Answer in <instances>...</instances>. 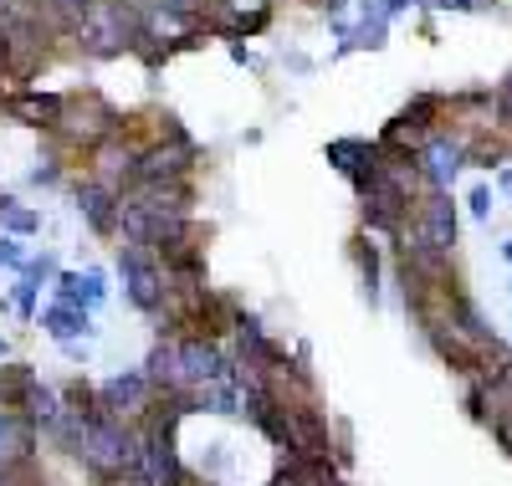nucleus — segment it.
I'll return each mask as SVG.
<instances>
[{"label":"nucleus","instance_id":"obj_4","mask_svg":"<svg viewBox=\"0 0 512 486\" xmlns=\"http://www.w3.org/2000/svg\"><path fill=\"white\" fill-rule=\"evenodd\" d=\"M195 139L180 128V118H164V134L154 144H139V185H175L195 174Z\"/></svg>","mask_w":512,"mask_h":486},{"label":"nucleus","instance_id":"obj_20","mask_svg":"<svg viewBox=\"0 0 512 486\" xmlns=\"http://www.w3.org/2000/svg\"><path fill=\"white\" fill-rule=\"evenodd\" d=\"M0 231L6 236H36L41 231V210H31V205H21L11 190H0Z\"/></svg>","mask_w":512,"mask_h":486},{"label":"nucleus","instance_id":"obj_27","mask_svg":"<svg viewBox=\"0 0 512 486\" xmlns=\"http://www.w3.org/2000/svg\"><path fill=\"white\" fill-rule=\"evenodd\" d=\"M93 6H98V0H47V11L57 16V26H62V31H72V21H82Z\"/></svg>","mask_w":512,"mask_h":486},{"label":"nucleus","instance_id":"obj_35","mask_svg":"<svg viewBox=\"0 0 512 486\" xmlns=\"http://www.w3.org/2000/svg\"><path fill=\"white\" fill-rule=\"evenodd\" d=\"M502 261H507V267H512V241H502Z\"/></svg>","mask_w":512,"mask_h":486},{"label":"nucleus","instance_id":"obj_13","mask_svg":"<svg viewBox=\"0 0 512 486\" xmlns=\"http://www.w3.org/2000/svg\"><path fill=\"white\" fill-rule=\"evenodd\" d=\"M52 287H57V302H72V307H82V313H98V307L108 302V277L98 267H88V272L62 267Z\"/></svg>","mask_w":512,"mask_h":486},{"label":"nucleus","instance_id":"obj_9","mask_svg":"<svg viewBox=\"0 0 512 486\" xmlns=\"http://www.w3.org/2000/svg\"><path fill=\"white\" fill-rule=\"evenodd\" d=\"M93 180L98 185H108L113 195H128V190H134L139 185V144H128L123 134L118 139H108V144H98L93 149Z\"/></svg>","mask_w":512,"mask_h":486},{"label":"nucleus","instance_id":"obj_25","mask_svg":"<svg viewBox=\"0 0 512 486\" xmlns=\"http://www.w3.org/2000/svg\"><path fill=\"white\" fill-rule=\"evenodd\" d=\"M26 261H31V246L21 236H0V272H26Z\"/></svg>","mask_w":512,"mask_h":486},{"label":"nucleus","instance_id":"obj_16","mask_svg":"<svg viewBox=\"0 0 512 486\" xmlns=\"http://www.w3.org/2000/svg\"><path fill=\"white\" fill-rule=\"evenodd\" d=\"M36 323H41V333H47L57 348H62V343H82V338L93 333V313H82V307H72V302H52V307H41Z\"/></svg>","mask_w":512,"mask_h":486},{"label":"nucleus","instance_id":"obj_8","mask_svg":"<svg viewBox=\"0 0 512 486\" xmlns=\"http://www.w3.org/2000/svg\"><path fill=\"white\" fill-rule=\"evenodd\" d=\"M466 154H472V144L456 139V134H431L420 149H415V169L420 180L431 190H451V180L466 169Z\"/></svg>","mask_w":512,"mask_h":486},{"label":"nucleus","instance_id":"obj_11","mask_svg":"<svg viewBox=\"0 0 512 486\" xmlns=\"http://www.w3.org/2000/svg\"><path fill=\"white\" fill-rule=\"evenodd\" d=\"M415 226H420V236L431 241L436 251H456V205H451V195L446 190H431L425 200H415Z\"/></svg>","mask_w":512,"mask_h":486},{"label":"nucleus","instance_id":"obj_24","mask_svg":"<svg viewBox=\"0 0 512 486\" xmlns=\"http://www.w3.org/2000/svg\"><path fill=\"white\" fill-rule=\"evenodd\" d=\"M57 272H62V267H57V256H52V251H31V261H26V272H21V277L36 282V287H52Z\"/></svg>","mask_w":512,"mask_h":486},{"label":"nucleus","instance_id":"obj_29","mask_svg":"<svg viewBox=\"0 0 512 486\" xmlns=\"http://www.w3.org/2000/svg\"><path fill=\"white\" fill-rule=\"evenodd\" d=\"M466 415H472L477 425H487V384L482 379L466 384Z\"/></svg>","mask_w":512,"mask_h":486},{"label":"nucleus","instance_id":"obj_31","mask_svg":"<svg viewBox=\"0 0 512 486\" xmlns=\"http://www.w3.org/2000/svg\"><path fill=\"white\" fill-rule=\"evenodd\" d=\"M497 118L512 128V72L502 77V87H497Z\"/></svg>","mask_w":512,"mask_h":486},{"label":"nucleus","instance_id":"obj_21","mask_svg":"<svg viewBox=\"0 0 512 486\" xmlns=\"http://www.w3.org/2000/svg\"><path fill=\"white\" fill-rule=\"evenodd\" d=\"M354 261H359V282H364V302L379 307V282H384V267H379V246L369 236L354 241Z\"/></svg>","mask_w":512,"mask_h":486},{"label":"nucleus","instance_id":"obj_26","mask_svg":"<svg viewBox=\"0 0 512 486\" xmlns=\"http://www.w3.org/2000/svg\"><path fill=\"white\" fill-rule=\"evenodd\" d=\"M0 486H41L36 461H0Z\"/></svg>","mask_w":512,"mask_h":486},{"label":"nucleus","instance_id":"obj_12","mask_svg":"<svg viewBox=\"0 0 512 486\" xmlns=\"http://www.w3.org/2000/svg\"><path fill=\"white\" fill-rule=\"evenodd\" d=\"M0 108H6V118H16V123H26V128H41V134H57L62 108H67V93H36V87H26V93L6 98Z\"/></svg>","mask_w":512,"mask_h":486},{"label":"nucleus","instance_id":"obj_17","mask_svg":"<svg viewBox=\"0 0 512 486\" xmlns=\"http://www.w3.org/2000/svg\"><path fill=\"white\" fill-rule=\"evenodd\" d=\"M323 159L344 174V180L359 185L364 174H374V164H379V144H369V139H328Z\"/></svg>","mask_w":512,"mask_h":486},{"label":"nucleus","instance_id":"obj_23","mask_svg":"<svg viewBox=\"0 0 512 486\" xmlns=\"http://www.w3.org/2000/svg\"><path fill=\"white\" fill-rule=\"evenodd\" d=\"M36 297H41V287H36V282H26V277H16V282H11V292H6L11 313H16V318H26V323L36 318Z\"/></svg>","mask_w":512,"mask_h":486},{"label":"nucleus","instance_id":"obj_18","mask_svg":"<svg viewBox=\"0 0 512 486\" xmlns=\"http://www.w3.org/2000/svg\"><path fill=\"white\" fill-rule=\"evenodd\" d=\"M216 6V26L231 36H251L272 21V0H210Z\"/></svg>","mask_w":512,"mask_h":486},{"label":"nucleus","instance_id":"obj_28","mask_svg":"<svg viewBox=\"0 0 512 486\" xmlns=\"http://www.w3.org/2000/svg\"><path fill=\"white\" fill-rule=\"evenodd\" d=\"M26 180L41 185V190H57V185H62V164H57V159H36V169L26 174Z\"/></svg>","mask_w":512,"mask_h":486},{"label":"nucleus","instance_id":"obj_2","mask_svg":"<svg viewBox=\"0 0 512 486\" xmlns=\"http://www.w3.org/2000/svg\"><path fill=\"white\" fill-rule=\"evenodd\" d=\"M72 41L98 62L123 57L144 41V11L134 6V0H98L82 21H72Z\"/></svg>","mask_w":512,"mask_h":486},{"label":"nucleus","instance_id":"obj_7","mask_svg":"<svg viewBox=\"0 0 512 486\" xmlns=\"http://www.w3.org/2000/svg\"><path fill=\"white\" fill-rule=\"evenodd\" d=\"M154 400H159V394H154L144 369H123V374H108L98 384V410L113 415V420H128V425H139Z\"/></svg>","mask_w":512,"mask_h":486},{"label":"nucleus","instance_id":"obj_5","mask_svg":"<svg viewBox=\"0 0 512 486\" xmlns=\"http://www.w3.org/2000/svg\"><path fill=\"white\" fill-rule=\"evenodd\" d=\"M118 282H123V297L134 302L144 318H159L164 307H169L164 261L149 246H118Z\"/></svg>","mask_w":512,"mask_h":486},{"label":"nucleus","instance_id":"obj_30","mask_svg":"<svg viewBox=\"0 0 512 486\" xmlns=\"http://www.w3.org/2000/svg\"><path fill=\"white\" fill-rule=\"evenodd\" d=\"M149 6H154V11H169V16H190V21H195V16L205 11V0H149Z\"/></svg>","mask_w":512,"mask_h":486},{"label":"nucleus","instance_id":"obj_3","mask_svg":"<svg viewBox=\"0 0 512 486\" xmlns=\"http://www.w3.org/2000/svg\"><path fill=\"white\" fill-rule=\"evenodd\" d=\"M123 134V113L108 103V98H98V93H67V108H62V123H57V144H67V149H98V144H108V139H118Z\"/></svg>","mask_w":512,"mask_h":486},{"label":"nucleus","instance_id":"obj_33","mask_svg":"<svg viewBox=\"0 0 512 486\" xmlns=\"http://www.w3.org/2000/svg\"><path fill=\"white\" fill-rule=\"evenodd\" d=\"M6 359H11V343H6V338H0V364H6Z\"/></svg>","mask_w":512,"mask_h":486},{"label":"nucleus","instance_id":"obj_19","mask_svg":"<svg viewBox=\"0 0 512 486\" xmlns=\"http://www.w3.org/2000/svg\"><path fill=\"white\" fill-rule=\"evenodd\" d=\"M16 410H21V415H26V420H31V425H36L41 435H47V430H52V425H57V420L67 415V405H62V389L41 384V379H36V384H31L26 394H21V405H16Z\"/></svg>","mask_w":512,"mask_h":486},{"label":"nucleus","instance_id":"obj_37","mask_svg":"<svg viewBox=\"0 0 512 486\" xmlns=\"http://www.w3.org/2000/svg\"><path fill=\"white\" fill-rule=\"evenodd\" d=\"M0 6H11V0H0Z\"/></svg>","mask_w":512,"mask_h":486},{"label":"nucleus","instance_id":"obj_34","mask_svg":"<svg viewBox=\"0 0 512 486\" xmlns=\"http://www.w3.org/2000/svg\"><path fill=\"white\" fill-rule=\"evenodd\" d=\"M502 190L512 195V169H502Z\"/></svg>","mask_w":512,"mask_h":486},{"label":"nucleus","instance_id":"obj_22","mask_svg":"<svg viewBox=\"0 0 512 486\" xmlns=\"http://www.w3.org/2000/svg\"><path fill=\"white\" fill-rule=\"evenodd\" d=\"M36 384V369L31 364H11L0 369V405H21V394Z\"/></svg>","mask_w":512,"mask_h":486},{"label":"nucleus","instance_id":"obj_6","mask_svg":"<svg viewBox=\"0 0 512 486\" xmlns=\"http://www.w3.org/2000/svg\"><path fill=\"white\" fill-rule=\"evenodd\" d=\"M180 369H185V389H200V384H221V379H236V353H226L221 338L210 333H180Z\"/></svg>","mask_w":512,"mask_h":486},{"label":"nucleus","instance_id":"obj_1","mask_svg":"<svg viewBox=\"0 0 512 486\" xmlns=\"http://www.w3.org/2000/svg\"><path fill=\"white\" fill-rule=\"evenodd\" d=\"M82 476L93 486H123V476L134 471L139 461V425L128 420H113V415H93L82 425V440H77V456Z\"/></svg>","mask_w":512,"mask_h":486},{"label":"nucleus","instance_id":"obj_14","mask_svg":"<svg viewBox=\"0 0 512 486\" xmlns=\"http://www.w3.org/2000/svg\"><path fill=\"white\" fill-rule=\"evenodd\" d=\"M139 369L149 374L154 394H190V389H185V369H180V343H175V338H154L149 359H144Z\"/></svg>","mask_w":512,"mask_h":486},{"label":"nucleus","instance_id":"obj_36","mask_svg":"<svg viewBox=\"0 0 512 486\" xmlns=\"http://www.w3.org/2000/svg\"><path fill=\"white\" fill-rule=\"evenodd\" d=\"M205 486H221V481H205Z\"/></svg>","mask_w":512,"mask_h":486},{"label":"nucleus","instance_id":"obj_10","mask_svg":"<svg viewBox=\"0 0 512 486\" xmlns=\"http://www.w3.org/2000/svg\"><path fill=\"white\" fill-rule=\"evenodd\" d=\"M118 200H123V195H113L108 185H98L93 174L72 190V205H77L82 226H88L93 236H118Z\"/></svg>","mask_w":512,"mask_h":486},{"label":"nucleus","instance_id":"obj_15","mask_svg":"<svg viewBox=\"0 0 512 486\" xmlns=\"http://www.w3.org/2000/svg\"><path fill=\"white\" fill-rule=\"evenodd\" d=\"M36 446L41 430L16 405H0V461H36Z\"/></svg>","mask_w":512,"mask_h":486},{"label":"nucleus","instance_id":"obj_32","mask_svg":"<svg viewBox=\"0 0 512 486\" xmlns=\"http://www.w3.org/2000/svg\"><path fill=\"white\" fill-rule=\"evenodd\" d=\"M466 205H472V215H477V220H487V215H492V190H487V185H477L472 195H466Z\"/></svg>","mask_w":512,"mask_h":486}]
</instances>
